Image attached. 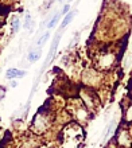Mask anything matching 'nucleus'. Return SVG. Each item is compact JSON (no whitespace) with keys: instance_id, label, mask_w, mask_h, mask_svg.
Instances as JSON below:
<instances>
[{"instance_id":"12","label":"nucleus","mask_w":132,"mask_h":148,"mask_svg":"<svg viewBox=\"0 0 132 148\" xmlns=\"http://www.w3.org/2000/svg\"><path fill=\"white\" fill-rule=\"evenodd\" d=\"M67 1H69V3H70V1H72V0H67Z\"/></svg>"},{"instance_id":"7","label":"nucleus","mask_w":132,"mask_h":148,"mask_svg":"<svg viewBox=\"0 0 132 148\" xmlns=\"http://www.w3.org/2000/svg\"><path fill=\"white\" fill-rule=\"evenodd\" d=\"M11 24H12V32L15 34V32L18 31V28H19V18H18V16H14Z\"/></svg>"},{"instance_id":"11","label":"nucleus","mask_w":132,"mask_h":148,"mask_svg":"<svg viewBox=\"0 0 132 148\" xmlns=\"http://www.w3.org/2000/svg\"><path fill=\"white\" fill-rule=\"evenodd\" d=\"M10 85H11V88H16V86H18V84H16V81H11V84H10Z\"/></svg>"},{"instance_id":"3","label":"nucleus","mask_w":132,"mask_h":148,"mask_svg":"<svg viewBox=\"0 0 132 148\" xmlns=\"http://www.w3.org/2000/svg\"><path fill=\"white\" fill-rule=\"evenodd\" d=\"M41 54H42V50H41V47H38L36 50H31L30 51V54H28V61L30 62H36L39 58H41Z\"/></svg>"},{"instance_id":"10","label":"nucleus","mask_w":132,"mask_h":148,"mask_svg":"<svg viewBox=\"0 0 132 148\" xmlns=\"http://www.w3.org/2000/svg\"><path fill=\"white\" fill-rule=\"evenodd\" d=\"M4 92H6V90H4V88H0V100H1V98L4 97V96H3Z\"/></svg>"},{"instance_id":"6","label":"nucleus","mask_w":132,"mask_h":148,"mask_svg":"<svg viewBox=\"0 0 132 148\" xmlns=\"http://www.w3.org/2000/svg\"><path fill=\"white\" fill-rule=\"evenodd\" d=\"M49 36H50V34L49 32H46V34H43V36H41V38L38 39V42H36V46L38 47H42L45 43H46V40L49 39Z\"/></svg>"},{"instance_id":"1","label":"nucleus","mask_w":132,"mask_h":148,"mask_svg":"<svg viewBox=\"0 0 132 148\" xmlns=\"http://www.w3.org/2000/svg\"><path fill=\"white\" fill-rule=\"evenodd\" d=\"M61 35H62V31L59 30L58 32H57V35H55L54 40H53V45H51L50 47V51H49V55H47V58H46V62H45V67L49 65V62L51 61V58L54 57L55 54V51H57V47H58V43H59V39H61Z\"/></svg>"},{"instance_id":"2","label":"nucleus","mask_w":132,"mask_h":148,"mask_svg":"<svg viewBox=\"0 0 132 148\" xmlns=\"http://www.w3.org/2000/svg\"><path fill=\"white\" fill-rule=\"evenodd\" d=\"M26 75V71L24 70H18V69H10L7 70V74H6V77L8 79H12V78H22Z\"/></svg>"},{"instance_id":"9","label":"nucleus","mask_w":132,"mask_h":148,"mask_svg":"<svg viewBox=\"0 0 132 148\" xmlns=\"http://www.w3.org/2000/svg\"><path fill=\"white\" fill-rule=\"evenodd\" d=\"M30 27V14L26 15V22H24V28H28Z\"/></svg>"},{"instance_id":"8","label":"nucleus","mask_w":132,"mask_h":148,"mask_svg":"<svg viewBox=\"0 0 132 148\" xmlns=\"http://www.w3.org/2000/svg\"><path fill=\"white\" fill-rule=\"evenodd\" d=\"M69 10H70V5L69 4H65V7H63V10L61 11V14H62V15H66V14H69Z\"/></svg>"},{"instance_id":"4","label":"nucleus","mask_w":132,"mask_h":148,"mask_svg":"<svg viewBox=\"0 0 132 148\" xmlns=\"http://www.w3.org/2000/svg\"><path fill=\"white\" fill-rule=\"evenodd\" d=\"M76 14H77V11H70L69 14H66V16L63 18V20H62V23H61V28H59V30H63V28H65L66 26L72 22V19L74 18V15H76Z\"/></svg>"},{"instance_id":"5","label":"nucleus","mask_w":132,"mask_h":148,"mask_svg":"<svg viewBox=\"0 0 132 148\" xmlns=\"http://www.w3.org/2000/svg\"><path fill=\"white\" fill-rule=\"evenodd\" d=\"M61 15H62L61 12H58V14H55V15H54V18H53V19H51L50 22L47 23V27H49V28H53V27H55V24L58 23V20H59V18H61Z\"/></svg>"}]
</instances>
